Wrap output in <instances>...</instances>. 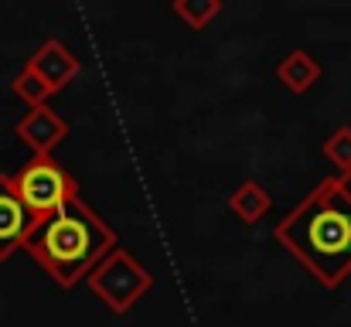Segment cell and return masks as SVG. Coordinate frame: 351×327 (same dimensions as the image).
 I'll return each instance as SVG.
<instances>
[{
  "label": "cell",
  "mask_w": 351,
  "mask_h": 327,
  "mask_svg": "<svg viewBox=\"0 0 351 327\" xmlns=\"http://www.w3.org/2000/svg\"><path fill=\"white\" fill-rule=\"evenodd\" d=\"M273 239L324 287H338L351 276V208L338 178L321 181L287 218H280Z\"/></svg>",
  "instance_id": "1"
},
{
  "label": "cell",
  "mask_w": 351,
  "mask_h": 327,
  "mask_svg": "<svg viewBox=\"0 0 351 327\" xmlns=\"http://www.w3.org/2000/svg\"><path fill=\"white\" fill-rule=\"evenodd\" d=\"M119 245L117 232L99 218V212L75 198L62 212L41 218L24 242V252L62 287L72 290L75 283L89 280V273Z\"/></svg>",
  "instance_id": "2"
},
{
  "label": "cell",
  "mask_w": 351,
  "mask_h": 327,
  "mask_svg": "<svg viewBox=\"0 0 351 327\" xmlns=\"http://www.w3.org/2000/svg\"><path fill=\"white\" fill-rule=\"evenodd\" d=\"M86 287L103 300V307H106L110 314L123 317V314H130V311L154 290V273H150L147 266H140V263L130 256V249L117 245V249L89 273Z\"/></svg>",
  "instance_id": "3"
},
{
  "label": "cell",
  "mask_w": 351,
  "mask_h": 327,
  "mask_svg": "<svg viewBox=\"0 0 351 327\" xmlns=\"http://www.w3.org/2000/svg\"><path fill=\"white\" fill-rule=\"evenodd\" d=\"M14 188L21 195V202L27 205V212L38 218H48L62 212L65 205H72L79 195L75 178L55 160V157H31L17 174H14Z\"/></svg>",
  "instance_id": "4"
},
{
  "label": "cell",
  "mask_w": 351,
  "mask_h": 327,
  "mask_svg": "<svg viewBox=\"0 0 351 327\" xmlns=\"http://www.w3.org/2000/svg\"><path fill=\"white\" fill-rule=\"evenodd\" d=\"M38 218L27 212L14 188V174H0V263H7L17 249H24Z\"/></svg>",
  "instance_id": "5"
},
{
  "label": "cell",
  "mask_w": 351,
  "mask_h": 327,
  "mask_svg": "<svg viewBox=\"0 0 351 327\" xmlns=\"http://www.w3.org/2000/svg\"><path fill=\"white\" fill-rule=\"evenodd\" d=\"M24 69L31 72V75H38L45 86H48V93L55 96V93H62L79 72H82V65H79V58H75V51L65 45V41H58V38H48V41H41L38 48H34V55L24 62Z\"/></svg>",
  "instance_id": "6"
},
{
  "label": "cell",
  "mask_w": 351,
  "mask_h": 327,
  "mask_svg": "<svg viewBox=\"0 0 351 327\" xmlns=\"http://www.w3.org/2000/svg\"><path fill=\"white\" fill-rule=\"evenodd\" d=\"M14 136L31 150V157H51V150L69 136V123L58 116V109L34 106L14 123Z\"/></svg>",
  "instance_id": "7"
},
{
  "label": "cell",
  "mask_w": 351,
  "mask_h": 327,
  "mask_svg": "<svg viewBox=\"0 0 351 327\" xmlns=\"http://www.w3.org/2000/svg\"><path fill=\"white\" fill-rule=\"evenodd\" d=\"M269 205H273L269 191H266L259 181H252V178H249V181H242L232 195H229V212H232L239 221H245V225L263 221V215L269 212Z\"/></svg>",
  "instance_id": "8"
},
{
  "label": "cell",
  "mask_w": 351,
  "mask_h": 327,
  "mask_svg": "<svg viewBox=\"0 0 351 327\" xmlns=\"http://www.w3.org/2000/svg\"><path fill=\"white\" fill-rule=\"evenodd\" d=\"M317 75H321V69H317V62L307 55V51H290L280 65H276V79L290 89V93H307L314 82H317Z\"/></svg>",
  "instance_id": "9"
},
{
  "label": "cell",
  "mask_w": 351,
  "mask_h": 327,
  "mask_svg": "<svg viewBox=\"0 0 351 327\" xmlns=\"http://www.w3.org/2000/svg\"><path fill=\"white\" fill-rule=\"evenodd\" d=\"M171 10H174V17H178L184 27L205 31V27L222 14V3H219V0H174Z\"/></svg>",
  "instance_id": "10"
},
{
  "label": "cell",
  "mask_w": 351,
  "mask_h": 327,
  "mask_svg": "<svg viewBox=\"0 0 351 327\" xmlns=\"http://www.w3.org/2000/svg\"><path fill=\"white\" fill-rule=\"evenodd\" d=\"M10 93L24 103L27 109H34V106H48V86L38 79V75H31L27 69H21L17 75H14V82H10Z\"/></svg>",
  "instance_id": "11"
},
{
  "label": "cell",
  "mask_w": 351,
  "mask_h": 327,
  "mask_svg": "<svg viewBox=\"0 0 351 327\" xmlns=\"http://www.w3.org/2000/svg\"><path fill=\"white\" fill-rule=\"evenodd\" d=\"M324 154H328V157H331V160H335V164H338V167L348 174V171H351V130H348V126H341V130H338V133L328 140Z\"/></svg>",
  "instance_id": "12"
},
{
  "label": "cell",
  "mask_w": 351,
  "mask_h": 327,
  "mask_svg": "<svg viewBox=\"0 0 351 327\" xmlns=\"http://www.w3.org/2000/svg\"><path fill=\"white\" fill-rule=\"evenodd\" d=\"M338 184H341V195H345V202H348V208H351V171L338 178Z\"/></svg>",
  "instance_id": "13"
}]
</instances>
